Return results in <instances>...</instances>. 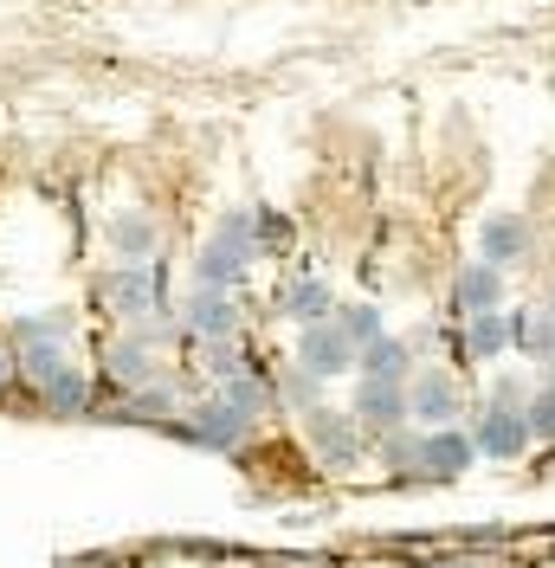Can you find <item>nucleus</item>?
Masks as SVG:
<instances>
[{
    "label": "nucleus",
    "instance_id": "obj_1",
    "mask_svg": "<svg viewBox=\"0 0 555 568\" xmlns=\"http://www.w3.org/2000/svg\"><path fill=\"white\" fill-rule=\"evenodd\" d=\"M252 258H259V213L233 207L213 226V240L201 246V258H194V284H226V291H233Z\"/></svg>",
    "mask_w": 555,
    "mask_h": 568
},
{
    "label": "nucleus",
    "instance_id": "obj_2",
    "mask_svg": "<svg viewBox=\"0 0 555 568\" xmlns=\"http://www.w3.org/2000/svg\"><path fill=\"white\" fill-rule=\"evenodd\" d=\"M304 439H311V453L330 471H349V465H362V453H369V433L355 420V407H323L316 400L311 414H304Z\"/></svg>",
    "mask_w": 555,
    "mask_h": 568
},
{
    "label": "nucleus",
    "instance_id": "obj_3",
    "mask_svg": "<svg viewBox=\"0 0 555 568\" xmlns=\"http://www.w3.org/2000/svg\"><path fill=\"white\" fill-rule=\"evenodd\" d=\"M104 297H110V317L123 323H149L162 311V278L149 258H123L117 272H104Z\"/></svg>",
    "mask_w": 555,
    "mask_h": 568
},
{
    "label": "nucleus",
    "instance_id": "obj_4",
    "mask_svg": "<svg viewBox=\"0 0 555 568\" xmlns=\"http://www.w3.org/2000/svg\"><path fill=\"white\" fill-rule=\"evenodd\" d=\"M181 433H188L194 446H213V453H240L245 433H252V414L233 407L226 394H213V400H201V407L181 414Z\"/></svg>",
    "mask_w": 555,
    "mask_h": 568
},
{
    "label": "nucleus",
    "instance_id": "obj_5",
    "mask_svg": "<svg viewBox=\"0 0 555 568\" xmlns=\"http://www.w3.org/2000/svg\"><path fill=\"white\" fill-rule=\"evenodd\" d=\"M472 439H478V453L485 459H497V465H511V459H523L529 453V414L523 407H504V400H485L478 407V420H472Z\"/></svg>",
    "mask_w": 555,
    "mask_h": 568
},
{
    "label": "nucleus",
    "instance_id": "obj_6",
    "mask_svg": "<svg viewBox=\"0 0 555 568\" xmlns=\"http://www.w3.org/2000/svg\"><path fill=\"white\" fill-rule=\"evenodd\" d=\"M355 420L369 439H387V433H401V426L414 420V400H407V382H375V375H362V388H355Z\"/></svg>",
    "mask_w": 555,
    "mask_h": 568
},
{
    "label": "nucleus",
    "instance_id": "obj_7",
    "mask_svg": "<svg viewBox=\"0 0 555 568\" xmlns=\"http://www.w3.org/2000/svg\"><path fill=\"white\" fill-rule=\"evenodd\" d=\"M297 362H304L311 375H323V382H336V375H349V368L362 362V349H355V336H349L336 317H323V323H304V336H297Z\"/></svg>",
    "mask_w": 555,
    "mask_h": 568
},
{
    "label": "nucleus",
    "instance_id": "obj_8",
    "mask_svg": "<svg viewBox=\"0 0 555 568\" xmlns=\"http://www.w3.org/2000/svg\"><path fill=\"white\" fill-rule=\"evenodd\" d=\"M181 329H194L201 343H233V329H240V297H233L226 284H194V297H188V311H181Z\"/></svg>",
    "mask_w": 555,
    "mask_h": 568
},
{
    "label": "nucleus",
    "instance_id": "obj_9",
    "mask_svg": "<svg viewBox=\"0 0 555 568\" xmlns=\"http://www.w3.org/2000/svg\"><path fill=\"white\" fill-rule=\"evenodd\" d=\"M407 400H414V420L420 426H452L458 414H465V394H458V382H452L446 368H414Z\"/></svg>",
    "mask_w": 555,
    "mask_h": 568
},
{
    "label": "nucleus",
    "instance_id": "obj_10",
    "mask_svg": "<svg viewBox=\"0 0 555 568\" xmlns=\"http://www.w3.org/2000/svg\"><path fill=\"white\" fill-rule=\"evenodd\" d=\"M529 246H536V233H529V220L523 213H491L485 226H478V258H491V265H523L529 258Z\"/></svg>",
    "mask_w": 555,
    "mask_h": 568
},
{
    "label": "nucleus",
    "instance_id": "obj_11",
    "mask_svg": "<svg viewBox=\"0 0 555 568\" xmlns=\"http://www.w3.org/2000/svg\"><path fill=\"white\" fill-rule=\"evenodd\" d=\"M504 304V265L472 258L458 278H452V317H472V311H497Z\"/></svg>",
    "mask_w": 555,
    "mask_h": 568
},
{
    "label": "nucleus",
    "instance_id": "obj_12",
    "mask_svg": "<svg viewBox=\"0 0 555 568\" xmlns=\"http://www.w3.org/2000/svg\"><path fill=\"white\" fill-rule=\"evenodd\" d=\"M472 459H478V439L458 433V426H433V433L420 439V471H426V478H458Z\"/></svg>",
    "mask_w": 555,
    "mask_h": 568
},
{
    "label": "nucleus",
    "instance_id": "obj_13",
    "mask_svg": "<svg viewBox=\"0 0 555 568\" xmlns=\"http://www.w3.org/2000/svg\"><path fill=\"white\" fill-rule=\"evenodd\" d=\"M511 343H517V323L504 311H472L465 317V362H497Z\"/></svg>",
    "mask_w": 555,
    "mask_h": 568
},
{
    "label": "nucleus",
    "instance_id": "obj_14",
    "mask_svg": "<svg viewBox=\"0 0 555 568\" xmlns=\"http://www.w3.org/2000/svg\"><path fill=\"white\" fill-rule=\"evenodd\" d=\"M278 311H284L291 323H323L330 311H336V297H330L323 278H291V284H278Z\"/></svg>",
    "mask_w": 555,
    "mask_h": 568
},
{
    "label": "nucleus",
    "instance_id": "obj_15",
    "mask_svg": "<svg viewBox=\"0 0 555 568\" xmlns=\"http://www.w3.org/2000/svg\"><path fill=\"white\" fill-rule=\"evenodd\" d=\"M13 355H20V375L39 388L71 362V336H33V343H13Z\"/></svg>",
    "mask_w": 555,
    "mask_h": 568
},
{
    "label": "nucleus",
    "instance_id": "obj_16",
    "mask_svg": "<svg viewBox=\"0 0 555 568\" xmlns=\"http://www.w3.org/2000/svg\"><path fill=\"white\" fill-rule=\"evenodd\" d=\"M110 375H117L123 388H149V382L162 375V368H155V343H142L137 329H130V336L110 349Z\"/></svg>",
    "mask_w": 555,
    "mask_h": 568
},
{
    "label": "nucleus",
    "instance_id": "obj_17",
    "mask_svg": "<svg viewBox=\"0 0 555 568\" xmlns=\"http://www.w3.org/2000/svg\"><path fill=\"white\" fill-rule=\"evenodd\" d=\"M355 368H362V375H375V382H414V355H407L401 336H375V343L362 349Z\"/></svg>",
    "mask_w": 555,
    "mask_h": 568
},
{
    "label": "nucleus",
    "instance_id": "obj_18",
    "mask_svg": "<svg viewBox=\"0 0 555 568\" xmlns=\"http://www.w3.org/2000/svg\"><path fill=\"white\" fill-rule=\"evenodd\" d=\"M39 400H46V407H52V414H84V407H91V388H84V375H78V362H65V368H59V375H52V382H39Z\"/></svg>",
    "mask_w": 555,
    "mask_h": 568
},
{
    "label": "nucleus",
    "instance_id": "obj_19",
    "mask_svg": "<svg viewBox=\"0 0 555 568\" xmlns=\"http://www.w3.org/2000/svg\"><path fill=\"white\" fill-rule=\"evenodd\" d=\"M110 240H117L123 258H149V252H155V226H149L142 213H117V220H110Z\"/></svg>",
    "mask_w": 555,
    "mask_h": 568
},
{
    "label": "nucleus",
    "instance_id": "obj_20",
    "mask_svg": "<svg viewBox=\"0 0 555 568\" xmlns=\"http://www.w3.org/2000/svg\"><path fill=\"white\" fill-rule=\"evenodd\" d=\"M220 394H226V400H233V407H245V414H265V407H272V382H259V375H233V382H220Z\"/></svg>",
    "mask_w": 555,
    "mask_h": 568
},
{
    "label": "nucleus",
    "instance_id": "obj_21",
    "mask_svg": "<svg viewBox=\"0 0 555 568\" xmlns=\"http://www.w3.org/2000/svg\"><path fill=\"white\" fill-rule=\"evenodd\" d=\"M336 323L355 336V349H369L375 336H387V323H382V311H375V304H343V311H336Z\"/></svg>",
    "mask_w": 555,
    "mask_h": 568
},
{
    "label": "nucleus",
    "instance_id": "obj_22",
    "mask_svg": "<svg viewBox=\"0 0 555 568\" xmlns=\"http://www.w3.org/2000/svg\"><path fill=\"white\" fill-rule=\"evenodd\" d=\"M316 382H323V375H311V368H304V362H297V368H291V375H278L272 388L284 394V400H291V407H297V414H311V407H316Z\"/></svg>",
    "mask_w": 555,
    "mask_h": 568
},
{
    "label": "nucleus",
    "instance_id": "obj_23",
    "mask_svg": "<svg viewBox=\"0 0 555 568\" xmlns=\"http://www.w3.org/2000/svg\"><path fill=\"white\" fill-rule=\"evenodd\" d=\"M33 336H71V317L52 311V317H20L13 323V343H33Z\"/></svg>",
    "mask_w": 555,
    "mask_h": 568
},
{
    "label": "nucleus",
    "instance_id": "obj_24",
    "mask_svg": "<svg viewBox=\"0 0 555 568\" xmlns=\"http://www.w3.org/2000/svg\"><path fill=\"white\" fill-rule=\"evenodd\" d=\"M240 368H245V362H240L233 343H208V375H213V382H233Z\"/></svg>",
    "mask_w": 555,
    "mask_h": 568
},
{
    "label": "nucleus",
    "instance_id": "obj_25",
    "mask_svg": "<svg viewBox=\"0 0 555 568\" xmlns=\"http://www.w3.org/2000/svg\"><path fill=\"white\" fill-rule=\"evenodd\" d=\"M272 246H291V220H278V213H259V252Z\"/></svg>",
    "mask_w": 555,
    "mask_h": 568
},
{
    "label": "nucleus",
    "instance_id": "obj_26",
    "mask_svg": "<svg viewBox=\"0 0 555 568\" xmlns=\"http://www.w3.org/2000/svg\"><path fill=\"white\" fill-rule=\"evenodd\" d=\"M491 400H504V407H517V400H523V382H517V375H504V382H497V394H491Z\"/></svg>",
    "mask_w": 555,
    "mask_h": 568
},
{
    "label": "nucleus",
    "instance_id": "obj_27",
    "mask_svg": "<svg viewBox=\"0 0 555 568\" xmlns=\"http://www.w3.org/2000/svg\"><path fill=\"white\" fill-rule=\"evenodd\" d=\"M13 375H20V355H7V349H0V388H7Z\"/></svg>",
    "mask_w": 555,
    "mask_h": 568
},
{
    "label": "nucleus",
    "instance_id": "obj_28",
    "mask_svg": "<svg viewBox=\"0 0 555 568\" xmlns=\"http://www.w3.org/2000/svg\"><path fill=\"white\" fill-rule=\"evenodd\" d=\"M549 311H555V304H549Z\"/></svg>",
    "mask_w": 555,
    "mask_h": 568
}]
</instances>
